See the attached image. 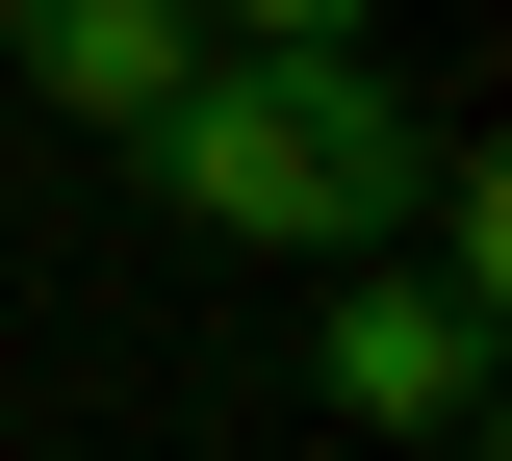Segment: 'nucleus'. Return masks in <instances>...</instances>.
<instances>
[{
  "label": "nucleus",
  "instance_id": "1",
  "mask_svg": "<svg viewBox=\"0 0 512 461\" xmlns=\"http://www.w3.org/2000/svg\"><path fill=\"white\" fill-rule=\"evenodd\" d=\"M128 154H154V205L231 231V257H384L410 180H436V129L384 103V52H205Z\"/></svg>",
  "mask_w": 512,
  "mask_h": 461
},
{
  "label": "nucleus",
  "instance_id": "2",
  "mask_svg": "<svg viewBox=\"0 0 512 461\" xmlns=\"http://www.w3.org/2000/svg\"><path fill=\"white\" fill-rule=\"evenodd\" d=\"M308 385L359 410V436H461V410H487V308H461L436 257H333V333H308Z\"/></svg>",
  "mask_w": 512,
  "mask_h": 461
},
{
  "label": "nucleus",
  "instance_id": "3",
  "mask_svg": "<svg viewBox=\"0 0 512 461\" xmlns=\"http://www.w3.org/2000/svg\"><path fill=\"white\" fill-rule=\"evenodd\" d=\"M0 52H26V103H77V129L128 154V129L205 77V0H0Z\"/></svg>",
  "mask_w": 512,
  "mask_h": 461
},
{
  "label": "nucleus",
  "instance_id": "4",
  "mask_svg": "<svg viewBox=\"0 0 512 461\" xmlns=\"http://www.w3.org/2000/svg\"><path fill=\"white\" fill-rule=\"evenodd\" d=\"M384 0H205V52H359Z\"/></svg>",
  "mask_w": 512,
  "mask_h": 461
}]
</instances>
